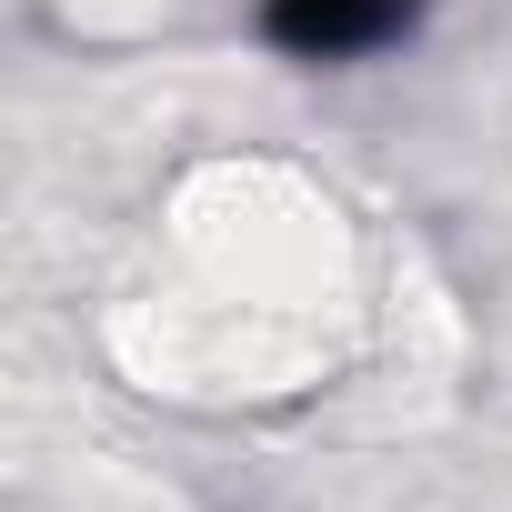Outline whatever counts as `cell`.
I'll use <instances>...</instances> for the list:
<instances>
[{"instance_id":"obj_1","label":"cell","mask_w":512,"mask_h":512,"mask_svg":"<svg viewBox=\"0 0 512 512\" xmlns=\"http://www.w3.org/2000/svg\"><path fill=\"white\" fill-rule=\"evenodd\" d=\"M422 21V0H262V31L292 61H362Z\"/></svg>"}]
</instances>
